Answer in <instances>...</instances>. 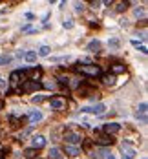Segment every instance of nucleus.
Listing matches in <instances>:
<instances>
[{
	"mask_svg": "<svg viewBox=\"0 0 148 159\" xmlns=\"http://www.w3.org/2000/svg\"><path fill=\"white\" fill-rule=\"evenodd\" d=\"M77 71L79 73H84L88 77H101V68L97 64H79L77 66Z\"/></svg>",
	"mask_w": 148,
	"mask_h": 159,
	"instance_id": "nucleus-1",
	"label": "nucleus"
},
{
	"mask_svg": "<svg viewBox=\"0 0 148 159\" xmlns=\"http://www.w3.org/2000/svg\"><path fill=\"white\" fill-rule=\"evenodd\" d=\"M82 135L79 134V132H73V130H68L66 134H64V141H66V144H79V143H82Z\"/></svg>",
	"mask_w": 148,
	"mask_h": 159,
	"instance_id": "nucleus-2",
	"label": "nucleus"
},
{
	"mask_svg": "<svg viewBox=\"0 0 148 159\" xmlns=\"http://www.w3.org/2000/svg\"><path fill=\"white\" fill-rule=\"evenodd\" d=\"M26 75H27V68H26V70H15V71L11 73V77H9V80H11V86H17V84L24 82Z\"/></svg>",
	"mask_w": 148,
	"mask_h": 159,
	"instance_id": "nucleus-3",
	"label": "nucleus"
},
{
	"mask_svg": "<svg viewBox=\"0 0 148 159\" xmlns=\"http://www.w3.org/2000/svg\"><path fill=\"white\" fill-rule=\"evenodd\" d=\"M81 112H84V114H93V115H103L106 112V106L104 104H95V106H84V108H81Z\"/></svg>",
	"mask_w": 148,
	"mask_h": 159,
	"instance_id": "nucleus-4",
	"label": "nucleus"
},
{
	"mask_svg": "<svg viewBox=\"0 0 148 159\" xmlns=\"http://www.w3.org/2000/svg\"><path fill=\"white\" fill-rule=\"evenodd\" d=\"M93 141H95L97 144H101V146H108V144L113 143V137H112V135H106L103 132H95V139Z\"/></svg>",
	"mask_w": 148,
	"mask_h": 159,
	"instance_id": "nucleus-5",
	"label": "nucleus"
},
{
	"mask_svg": "<svg viewBox=\"0 0 148 159\" xmlns=\"http://www.w3.org/2000/svg\"><path fill=\"white\" fill-rule=\"evenodd\" d=\"M119 130H121L119 122H106V124H103V134H106V135H113Z\"/></svg>",
	"mask_w": 148,
	"mask_h": 159,
	"instance_id": "nucleus-6",
	"label": "nucleus"
},
{
	"mask_svg": "<svg viewBox=\"0 0 148 159\" xmlns=\"http://www.w3.org/2000/svg\"><path fill=\"white\" fill-rule=\"evenodd\" d=\"M42 84L40 82H37V80H24L22 82V92H35V90H39Z\"/></svg>",
	"mask_w": 148,
	"mask_h": 159,
	"instance_id": "nucleus-7",
	"label": "nucleus"
},
{
	"mask_svg": "<svg viewBox=\"0 0 148 159\" xmlns=\"http://www.w3.org/2000/svg\"><path fill=\"white\" fill-rule=\"evenodd\" d=\"M42 146H46V137H44V135H35V137L31 139V148L39 150V148H42Z\"/></svg>",
	"mask_w": 148,
	"mask_h": 159,
	"instance_id": "nucleus-8",
	"label": "nucleus"
},
{
	"mask_svg": "<svg viewBox=\"0 0 148 159\" xmlns=\"http://www.w3.org/2000/svg\"><path fill=\"white\" fill-rule=\"evenodd\" d=\"M42 112H39V110H33V112H29L27 114V119H29V124H37L39 121H42Z\"/></svg>",
	"mask_w": 148,
	"mask_h": 159,
	"instance_id": "nucleus-9",
	"label": "nucleus"
},
{
	"mask_svg": "<svg viewBox=\"0 0 148 159\" xmlns=\"http://www.w3.org/2000/svg\"><path fill=\"white\" fill-rule=\"evenodd\" d=\"M123 159H133L135 157V148H130V143H123Z\"/></svg>",
	"mask_w": 148,
	"mask_h": 159,
	"instance_id": "nucleus-10",
	"label": "nucleus"
},
{
	"mask_svg": "<svg viewBox=\"0 0 148 159\" xmlns=\"http://www.w3.org/2000/svg\"><path fill=\"white\" fill-rule=\"evenodd\" d=\"M125 71H126V66L121 64V62H115V64L112 66V75H121V73H125Z\"/></svg>",
	"mask_w": 148,
	"mask_h": 159,
	"instance_id": "nucleus-11",
	"label": "nucleus"
},
{
	"mask_svg": "<svg viewBox=\"0 0 148 159\" xmlns=\"http://www.w3.org/2000/svg\"><path fill=\"white\" fill-rule=\"evenodd\" d=\"M86 49H88L90 53H97V51H101V42H99V40H91V42L86 46Z\"/></svg>",
	"mask_w": 148,
	"mask_h": 159,
	"instance_id": "nucleus-12",
	"label": "nucleus"
},
{
	"mask_svg": "<svg viewBox=\"0 0 148 159\" xmlns=\"http://www.w3.org/2000/svg\"><path fill=\"white\" fill-rule=\"evenodd\" d=\"M64 104H66V102H64L62 99H59V97H55V99H51V101H49V106H51L53 110H62V108H64Z\"/></svg>",
	"mask_w": 148,
	"mask_h": 159,
	"instance_id": "nucleus-13",
	"label": "nucleus"
},
{
	"mask_svg": "<svg viewBox=\"0 0 148 159\" xmlns=\"http://www.w3.org/2000/svg\"><path fill=\"white\" fill-rule=\"evenodd\" d=\"M64 152L68 154V156H71V157H75V156H79L81 152H79V148L77 146H73V144H66L64 146Z\"/></svg>",
	"mask_w": 148,
	"mask_h": 159,
	"instance_id": "nucleus-14",
	"label": "nucleus"
},
{
	"mask_svg": "<svg viewBox=\"0 0 148 159\" xmlns=\"http://www.w3.org/2000/svg\"><path fill=\"white\" fill-rule=\"evenodd\" d=\"M49 159H62V150L61 148H57V146H53L51 150H49Z\"/></svg>",
	"mask_w": 148,
	"mask_h": 159,
	"instance_id": "nucleus-15",
	"label": "nucleus"
},
{
	"mask_svg": "<svg viewBox=\"0 0 148 159\" xmlns=\"http://www.w3.org/2000/svg\"><path fill=\"white\" fill-rule=\"evenodd\" d=\"M27 73L31 75V79H29V80H37L40 75H42V70H40V68H33V70H29V68H27Z\"/></svg>",
	"mask_w": 148,
	"mask_h": 159,
	"instance_id": "nucleus-16",
	"label": "nucleus"
},
{
	"mask_svg": "<svg viewBox=\"0 0 148 159\" xmlns=\"http://www.w3.org/2000/svg\"><path fill=\"white\" fill-rule=\"evenodd\" d=\"M49 51H51V49H49V46H40L37 55H39V57H48V55H49Z\"/></svg>",
	"mask_w": 148,
	"mask_h": 159,
	"instance_id": "nucleus-17",
	"label": "nucleus"
},
{
	"mask_svg": "<svg viewBox=\"0 0 148 159\" xmlns=\"http://www.w3.org/2000/svg\"><path fill=\"white\" fill-rule=\"evenodd\" d=\"M146 112H148V104L146 102H141V104L137 106V114H139V115H146Z\"/></svg>",
	"mask_w": 148,
	"mask_h": 159,
	"instance_id": "nucleus-18",
	"label": "nucleus"
},
{
	"mask_svg": "<svg viewBox=\"0 0 148 159\" xmlns=\"http://www.w3.org/2000/svg\"><path fill=\"white\" fill-rule=\"evenodd\" d=\"M24 59L27 60V62H35V60H37V51H27V53L24 55Z\"/></svg>",
	"mask_w": 148,
	"mask_h": 159,
	"instance_id": "nucleus-19",
	"label": "nucleus"
},
{
	"mask_svg": "<svg viewBox=\"0 0 148 159\" xmlns=\"http://www.w3.org/2000/svg\"><path fill=\"white\" fill-rule=\"evenodd\" d=\"M24 156H26L27 159L37 157V150H35V148H27V150H24Z\"/></svg>",
	"mask_w": 148,
	"mask_h": 159,
	"instance_id": "nucleus-20",
	"label": "nucleus"
},
{
	"mask_svg": "<svg viewBox=\"0 0 148 159\" xmlns=\"http://www.w3.org/2000/svg\"><path fill=\"white\" fill-rule=\"evenodd\" d=\"M103 80H104V84L112 86V84H115V75H104V77H103Z\"/></svg>",
	"mask_w": 148,
	"mask_h": 159,
	"instance_id": "nucleus-21",
	"label": "nucleus"
},
{
	"mask_svg": "<svg viewBox=\"0 0 148 159\" xmlns=\"http://www.w3.org/2000/svg\"><path fill=\"white\" fill-rule=\"evenodd\" d=\"M31 132H33V126H29V128L22 130V132H20V135H19V139H26V137H27V135H29Z\"/></svg>",
	"mask_w": 148,
	"mask_h": 159,
	"instance_id": "nucleus-22",
	"label": "nucleus"
},
{
	"mask_svg": "<svg viewBox=\"0 0 148 159\" xmlns=\"http://www.w3.org/2000/svg\"><path fill=\"white\" fill-rule=\"evenodd\" d=\"M128 6H130V4H128V2H117V7H115V9H117V11H119V13H123V11H125V9H126Z\"/></svg>",
	"mask_w": 148,
	"mask_h": 159,
	"instance_id": "nucleus-23",
	"label": "nucleus"
},
{
	"mask_svg": "<svg viewBox=\"0 0 148 159\" xmlns=\"http://www.w3.org/2000/svg\"><path fill=\"white\" fill-rule=\"evenodd\" d=\"M44 99H46V95H33V97H31V102H33V104H40Z\"/></svg>",
	"mask_w": 148,
	"mask_h": 159,
	"instance_id": "nucleus-24",
	"label": "nucleus"
},
{
	"mask_svg": "<svg viewBox=\"0 0 148 159\" xmlns=\"http://www.w3.org/2000/svg\"><path fill=\"white\" fill-rule=\"evenodd\" d=\"M108 46H110L112 49H117L121 44H119V40H117V39H110V40H108Z\"/></svg>",
	"mask_w": 148,
	"mask_h": 159,
	"instance_id": "nucleus-25",
	"label": "nucleus"
},
{
	"mask_svg": "<svg viewBox=\"0 0 148 159\" xmlns=\"http://www.w3.org/2000/svg\"><path fill=\"white\" fill-rule=\"evenodd\" d=\"M133 15L139 19V17H145V7H135L133 9Z\"/></svg>",
	"mask_w": 148,
	"mask_h": 159,
	"instance_id": "nucleus-26",
	"label": "nucleus"
},
{
	"mask_svg": "<svg viewBox=\"0 0 148 159\" xmlns=\"http://www.w3.org/2000/svg\"><path fill=\"white\" fill-rule=\"evenodd\" d=\"M11 59H13L11 55H4V57H0V66H2V64H9Z\"/></svg>",
	"mask_w": 148,
	"mask_h": 159,
	"instance_id": "nucleus-27",
	"label": "nucleus"
},
{
	"mask_svg": "<svg viewBox=\"0 0 148 159\" xmlns=\"http://www.w3.org/2000/svg\"><path fill=\"white\" fill-rule=\"evenodd\" d=\"M62 26L66 28V29H71L75 24H73V20H71V19H68V20H64V22H62Z\"/></svg>",
	"mask_w": 148,
	"mask_h": 159,
	"instance_id": "nucleus-28",
	"label": "nucleus"
},
{
	"mask_svg": "<svg viewBox=\"0 0 148 159\" xmlns=\"http://www.w3.org/2000/svg\"><path fill=\"white\" fill-rule=\"evenodd\" d=\"M9 121L13 122V126H19L22 122V119H19V117H15V115H9Z\"/></svg>",
	"mask_w": 148,
	"mask_h": 159,
	"instance_id": "nucleus-29",
	"label": "nucleus"
},
{
	"mask_svg": "<svg viewBox=\"0 0 148 159\" xmlns=\"http://www.w3.org/2000/svg\"><path fill=\"white\" fill-rule=\"evenodd\" d=\"M75 11L82 13V11H84V4H82V2H75Z\"/></svg>",
	"mask_w": 148,
	"mask_h": 159,
	"instance_id": "nucleus-30",
	"label": "nucleus"
},
{
	"mask_svg": "<svg viewBox=\"0 0 148 159\" xmlns=\"http://www.w3.org/2000/svg\"><path fill=\"white\" fill-rule=\"evenodd\" d=\"M59 82H61V84H70V79H68L66 75H61V77H59Z\"/></svg>",
	"mask_w": 148,
	"mask_h": 159,
	"instance_id": "nucleus-31",
	"label": "nucleus"
},
{
	"mask_svg": "<svg viewBox=\"0 0 148 159\" xmlns=\"http://www.w3.org/2000/svg\"><path fill=\"white\" fill-rule=\"evenodd\" d=\"M81 82H82V79H73V82H70V86H71V88H77Z\"/></svg>",
	"mask_w": 148,
	"mask_h": 159,
	"instance_id": "nucleus-32",
	"label": "nucleus"
},
{
	"mask_svg": "<svg viewBox=\"0 0 148 159\" xmlns=\"http://www.w3.org/2000/svg\"><path fill=\"white\" fill-rule=\"evenodd\" d=\"M44 88H48V90H55V82H44Z\"/></svg>",
	"mask_w": 148,
	"mask_h": 159,
	"instance_id": "nucleus-33",
	"label": "nucleus"
},
{
	"mask_svg": "<svg viewBox=\"0 0 148 159\" xmlns=\"http://www.w3.org/2000/svg\"><path fill=\"white\" fill-rule=\"evenodd\" d=\"M137 49H139V51H141V53H143V55H146V53H148L146 46H137Z\"/></svg>",
	"mask_w": 148,
	"mask_h": 159,
	"instance_id": "nucleus-34",
	"label": "nucleus"
},
{
	"mask_svg": "<svg viewBox=\"0 0 148 159\" xmlns=\"http://www.w3.org/2000/svg\"><path fill=\"white\" fill-rule=\"evenodd\" d=\"M22 31H35V29H31L29 24H26V26H22Z\"/></svg>",
	"mask_w": 148,
	"mask_h": 159,
	"instance_id": "nucleus-35",
	"label": "nucleus"
},
{
	"mask_svg": "<svg viewBox=\"0 0 148 159\" xmlns=\"http://www.w3.org/2000/svg\"><path fill=\"white\" fill-rule=\"evenodd\" d=\"M137 121H141V122H146V115H139V114H137Z\"/></svg>",
	"mask_w": 148,
	"mask_h": 159,
	"instance_id": "nucleus-36",
	"label": "nucleus"
},
{
	"mask_svg": "<svg viewBox=\"0 0 148 159\" xmlns=\"http://www.w3.org/2000/svg\"><path fill=\"white\" fill-rule=\"evenodd\" d=\"M0 88H7V82L4 79H0Z\"/></svg>",
	"mask_w": 148,
	"mask_h": 159,
	"instance_id": "nucleus-37",
	"label": "nucleus"
},
{
	"mask_svg": "<svg viewBox=\"0 0 148 159\" xmlns=\"http://www.w3.org/2000/svg\"><path fill=\"white\" fill-rule=\"evenodd\" d=\"M2 108H4V101H0V110H2Z\"/></svg>",
	"mask_w": 148,
	"mask_h": 159,
	"instance_id": "nucleus-38",
	"label": "nucleus"
},
{
	"mask_svg": "<svg viewBox=\"0 0 148 159\" xmlns=\"http://www.w3.org/2000/svg\"><path fill=\"white\" fill-rule=\"evenodd\" d=\"M106 159H115V157H113V156H112V154H110V156H108V157H106Z\"/></svg>",
	"mask_w": 148,
	"mask_h": 159,
	"instance_id": "nucleus-39",
	"label": "nucleus"
}]
</instances>
